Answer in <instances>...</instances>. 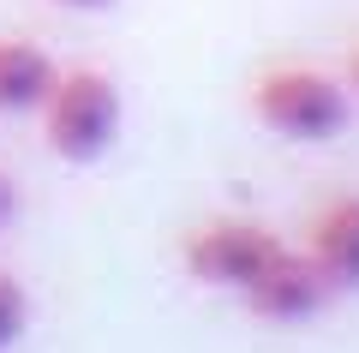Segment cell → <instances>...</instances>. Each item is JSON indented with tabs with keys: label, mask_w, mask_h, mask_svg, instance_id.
<instances>
[{
	"label": "cell",
	"mask_w": 359,
	"mask_h": 353,
	"mask_svg": "<svg viewBox=\"0 0 359 353\" xmlns=\"http://www.w3.org/2000/svg\"><path fill=\"white\" fill-rule=\"evenodd\" d=\"M36 120H42L48 156H60L72 168H90V162H102L114 150L126 102H120V84L102 66H60L48 102L36 108Z\"/></svg>",
	"instance_id": "obj_2"
},
{
	"label": "cell",
	"mask_w": 359,
	"mask_h": 353,
	"mask_svg": "<svg viewBox=\"0 0 359 353\" xmlns=\"http://www.w3.org/2000/svg\"><path fill=\"white\" fill-rule=\"evenodd\" d=\"M347 90H353V102H359V48L347 54Z\"/></svg>",
	"instance_id": "obj_10"
},
{
	"label": "cell",
	"mask_w": 359,
	"mask_h": 353,
	"mask_svg": "<svg viewBox=\"0 0 359 353\" xmlns=\"http://www.w3.org/2000/svg\"><path fill=\"white\" fill-rule=\"evenodd\" d=\"M30 329V288L13 276V269H0V353L18 347Z\"/></svg>",
	"instance_id": "obj_7"
},
{
	"label": "cell",
	"mask_w": 359,
	"mask_h": 353,
	"mask_svg": "<svg viewBox=\"0 0 359 353\" xmlns=\"http://www.w3.org/2000/svg\"><path fill=\"white\" fill-rule=\"evenodd\" d=\"M54 78H60V60L42 42L0 36V114H36L48 102Z\"/></svg>",
	"instance_id": "obj_6"
},
{
	"label": "cell",
	"mask_w": 359,
	"mask_h": 353,
	"mask_svg": "<svg viewBox=\"0 0 359 353\" xmlns=\"http://www.w3.org/2000/svg\"><path fill=\"white\" fill-rule=\"evenodd\" d=\"M306 258L318 264V276L330 281V293H359V192L330 198L306 222Z\"/></svg>",
	"instance_id": "obj_5"
},
{
	"label": "cell",
	"mask_w": 359,
	"mask_h": 353,
	"mask_svg": "<svg viewBox=\"0 0 359 353\" xmlns=\"http://www.w3.org/2000/svg\"><path fill=\"white\" fill-rule=\"evenodd\" d=\"M13 215H18V186L6 180V168H0V227L13 222Z\"/></svg>",
	"instance_id": "obj_8"
},
{
	"label": "cell",
	"mask_w": 359,
	"mask_h": 353,
	"mask_svg": "<svg viewBox=\"0 0 359 353\" xmlns=\"http://www.w3.org/2000/svg\"><path fill=\"white\" fill-rule=\"evenodd\" d=\"M282 246L287 240L269 222H252V215H210V222L186 227L180 264H186V276H192L198 288L233 293V300H240V293L264 276V264L282 252Z\"/></svg>",
	"instance_id": "obj_3"
},
{
	"label": "cell",
	"mask_w": 359,
	"mask_h": 353,
	"mask_svg": "<svg viewBox=\"0 0 359 353\" xmlns=\"http://www.w3.org/2000/svg\"><path fill=\"white\" fill-rule=\"evenodd\" d=\"M54 6H66V13H108L114 0H54Z\"/></svg>",
	"instance_id": "obj_9"
},
{
	"label": "cell",
	"mask_w": 359,
	"mask_h": 353,
	"mask_svg": "<svg viewBox=\"0 0 359 353\" xmlns=\"http://www.w3.org/2000/svg\"><path fill=\"white\" fill-rule=\"evenodd\" d=\"M245 102L287 144H335L353 126V90H347V78L323 72V66H299V60L264 66L252 78V96Z\"/></svg>",
	"instance_id": "obj_1"
},
{
	"label": "cell",
	"mask_w": 359,
	"mask_h": 353,
	"mask_svg": "<svg viewBox=\"0 0 359 353\" xmlns=\"http://www.w3.org/2000/svg\"><path fill=\"white\" fill-rule=\"evenodd\" d=\"M330 281L318 276V264L306 258V246H282V252L264 264V276L252 281V288L240 293V305L252 317H264V324H311V317L330 305Z\"/></svg>",
	"instance_id": "obj_4"
}]
</instances>
